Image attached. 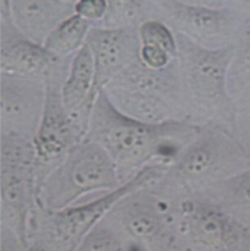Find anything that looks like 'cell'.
<instances>
[{
  "label": "cell",
  "instance_id": "cell-20",
  "mask_svg": "<svg viewBox=\"0 0 250 251\" xmlns=\"http://www.w3.org/2000/svg\"><path fill=\"white\" fill-rule=\"evenodd\" d=\"M156 0H108V11L98 25L107 27L139 26L154 19Z\"/></svg>",
  "mask_w": 250,
  "mask_h": 251
},
{
  "label": "cell",
  "instance_id": "cell-27",
  "mask_svg": "<svg viewBox=\"0 0 250 251\" xmlns=\"http://www.w3.org/2000/svg\"><path fill=\"white\" fill-rule=\"evenodd\" d=\"M65 1H69V2H73V4H75V2L77 1V0H65Z\"/></svg>",
  "mask_w": 250,
  "mask_h": 251
},
{
  "label": "cell",
  "instance_id": "cell-18",
  "mask_svg": "<svg viewBox=\"0 0 250 251\" xmlns=\"http://www.w3.org/2000/svg\"><path fill=\"white\" fill-rule=\"evenodd\" d=\"M93 25L75 12L49 33L43 46L58 56H74L86 44Z\"/></svg>",
  "mask_w": 250,
  "mask_h": 251
},
{
  "label": "cell",
  "instance_id": "cell-12",
  "mask_svg": "<svg viewBox=\"0 0 250 251\" xmlns=\"http://www.w3.org/2000/svg\"><path fill=\"white\" fill-rule=\"evenodd\" d=\"M47 100L44 76L0 71V134L33 140Z\"/></svg>",
  "mask_w": 250,
  "mask_h": 251
},
{
  "label": "cell",
  "instance_id": "cell-8",
  "mask_svg": "<svg viewBox=\"0 0 250 251\" xmlns=\"http://www.w3.org/2000/svg\"><path fill=\"white\" fill-rule=\"evenodd\" d=\"M122 185L114 162L97 142L85 137L73 146L38 189V205L59 211L90 194L107 193Z\"/></svg>",
  "mask_w": 250,
  "mask_h": 251
},
{
  "label": "cell",
  "instance_id": "cell-21",
  "mask_svg": "<svg viewBox=\"0 0 250 251\" xmlns=\"http://www.w3.org/2000/svg\"><path fill=\"white\" fill-rule=\"evenodd\" d=\"M129 244L105 218L100 220L82 239L76 251H125Z\"/></svg>",
  "mask_w": 250,
  "mask_h": 251
},
{
  "label": "cell",
  "instance_id": "cell-25",
  "mask_svg": "<svg viewBox=\"0 0 250 251\" xmlns=\"http://www.w3.org/2000/svg\"><path fill=\"white\" fill-rule=\"evenodd\" d=\"M179 1L186 2V4L201 5V6L210 7H223L227 5V0H179Z\"/></svg>",
  "mask_w": 250,
  "mask_h": 251
},
{
  "label": "cell",
  "instance_id": "cell-3",
  "mask_svg": "<svg viewBox=\"0 0 250 251\" xmlns=\"http://www.w3.org/2000/svg\"><path fill=\"white\" fill-rule=\"evenodd\" d=\"M37 207L33 140L0 134V251H29V225Z\"/></svg>",
  "mask_w": 250,
  "mask_h": 251
},
{
  "label": "cell",
  "instance_id": "cell-9",
  "mask_svg": "<svg viewBox=\"0 0 250 251\" xmlns=\"http://www.w3.org/2000/svg\"><path fill=\"white\" fill-rule=\"evenodd\" d=\"M73 56H59L46 75L47 100L43 117L33 137L36 150L37 196L48 174L58 166L70 149L85 137L69 117L61 97V87L68 76Z\"/></svg>",
  "mask_w": 250,
  "mask_h": 251
},
{
  "label": "cell",
  "instance_id": "cell-19",
  "mask_svg": "<svg viewBox=\"0 0 250 251\" xmlns=\"http://www.w3.org/2000/svg\"><path fill=\"white\" fill-rule=\"evenodd\" d=\"M250 85V17L244 20L233 43V53L228 68V91L237 98Z\"/></svg>",
  "mask_w": 250,
  "mask_h": 251
},
{
  "label": "cell",
  "instance_id": "cell-15",
  "mask_svg": "<svg viewBox=\"0 0 250 251\" xmlns=\"http://www.w3.org/2000/svg\"><path fill=\"white\" fill-rule=\"evenodd\" d=\"M59 56L43 44L25 37L12 20H0V71L19 75L44 76Z\"/></svg>",
  "mask_w": 250,
  "mask_h": 251
},
{
  "label": "cell",
  "instance_id": "cell-7",
  "mask_svg": "<svg viewBox=\"0 0 250 251\" xmlns=\"http://www.w3.org/2000/svg\"><path fill=\"white\" fill-rule=\"evenodd\" d=\"M171 162H156L114 190L100 194L88 202L75 203L59 211L38 205L31 220L29 251H76L85 235L107 216L126 194L158 179Z\"/></svg>",
  "mask_w": 250,
  "mask_h": 251
},
{
  "label": "cell",
  "instance_id": "cell-4",
  "mask_svg": "<svg viewBox=\"0 0 250 251\" xmlns=\"http://www.w3.org/2000/svg\"><path fill=\"white\" fill-rule=\"evenodd\" d=\"M161 176L126 194L104 217L130 250L181 251L176 227L185 196L169 189Z\"/></svg>",
  "mask_w": 250,
  "mask_h": 251
},
{
  "label": "cell",
  "instance_id": "cell-6",
  "mask_svg": "<svg viewBox=\"0 0 250 251\" xmlns=\"http://www.w3.org/2000/svg\"><path fill=\"white\" fill-rule=\"evenodd\" d=\"M249 167L250 156L232 129L201 125L196 136L174 157L161 180L175 193L188 196Z\"/></svg>",
  "mask_w": 250,
  "mask_h": 251
},
{
  "label": "cell",
  "instance_id": "cell-24",
  "mask_svg": "<svg viewBox=\"0 0 250 251\" xmlns=\"http://www.w3.org/2000/svg\"><path fill=\"white\" fill-rule=\"evenodd\" d=\"M225 6L234 10L244 20L250 17V0H227Z\"/></svg>",
  "mask_w": 250,
  "mask_h": 251
},
{
  "label": "cell",
  "instance_id": "cell-17",
  "mask_svg": "<svg viewBox=\"0 0 250 251\" xmlns=\"http://www.w3.org/2000/svg\"><path fill=\"white\" fill-rule=\"evenodd\" d=\"M196 195L202 196L250 230V167Z\"/></svg>",
  "mask_w": 250,
  "mask_h": 251
},
{
  "label": "cell",
  "instance_id": "cell-26",
  "mask_svg": "<svg viewBox=\"0 0 250 251\" xmlns=\"http://www.w3.org/2000/svg\"><path fill=\"white\" fill-rule=\"evenodd\" d=\"M11 0H0V20H11Z\"/></svg>",
  "mask_w": 250,
  "mask_h": 251
},
{
  "label": "cell",
  "instance_id": "cell-13",
  "mask_svg": "<svg viewBox=\"0 0 250 251\" xmlns=\"http://www.w3.org/2000/svg\"><path fill=\"white\" fill-rule=\"evenodd\" d=\"M86 44L95 60L97 87L102 90L115 75L140 56L139 26L93 25Z\"/></svg>",
  "mask_w": 250,
  "mask_h": 251
},
{
  "label": "cell",
  "instance_id": "cell-16",
  "mask_svg": "<svg viewBox=\"0 0 250 251\" xmlns=\"http://www.w3.org/2000/svg\"><path fill=\"white\" fill-rule=\"evenodd\" d=\"M10 12L25 37L43 44L60 22L75 14V4L65 0H11Z\"/></svg>",
  "mask_w": 250,
  "mask_h": 251
},
{
  "label": "cell",
  "instance_id": "cell-22",
  "mask_svg": "<svg viewBox=\"0 0 250 251\" xmlns=\"http://www.w3.org/2000/svg\"><path fill=\"white\" fill-rule=\"evenodd\" d=\"M232 131L250 156V85L234 98Z\"/></svg>",
  "mask_w": 250,
  "mask_h": 251
},
{
  "label": "cell",
  "instance_id": "cell-14",
  "mask_svg": "<svg viewBox=\"0 0 250 251\" xmlns=\"http://www.w3.org/2000/svg\"><path fill=\"white\" fill-rule=\"evenodd\" d=\"M100 91L96 82L93 55L85 44L71 59L68 76L61 87L64 107L83 137L87 135L91 114Z\"/></svg>",
  "mask_w": 250,
  "mask_h": 251
},
{
  "label": "cell",
  "instance_id": "cell-23",
  "mask_svg": "<svg viewBox=\"0 0 250 251\" xmlns=\"http://www.w3.org/2000/svg\"><path fill=\"white\" fill-rule=\"evenodd\" d=\"M108 11V0H77L75 12L92 24L98 25L103 21Z\"/></svg>",
  "mask_w": 250,
  "mask_h": 251
},
{
  "label": "cell",
  "instance_id": "cell-5",
  "mask_svg": "<svg viewBox=\"0 0 250 251\" xmlns=\"http://www.w3.org/2000/svg\"><path fill=\"white\" fill-rule=\"evenodd\" d=\"M102 90L117 109L140 122L189 120L176 59L164 68L153 69L139 56Z\"/></svg>",
  "mask_w": 250,
  "mask_h": 251
},
{
  "label": "cell",
  "instance_id": "cell-10",
  "mask_svg": "<svg viewBox=\"0 0 250 251\" xmlns=\"http://www.w3.org/2000/svg\"><path fill=\"white\" fill-rule=\"evenodd\" d=\"M178 237L181 251L250 250V230L196 194L181 200Z\"/></svg>",
  "mask_w": 250,
  "mask_h": 251
},
{
  "label": "cell",
  "instance_id": "cell-1",
  "mask_svg": "<svg viewBox=\"0 0 250 251\" xmlns=\"http://www.w3.org/2000/svg\"><path fill=\"white\" fill-rule=\"evenodd\" d=\"M201 125L189 120L149 124L130 118L100 90L86 137L97 142L114 162L122 184L156 162H172Z\"/></svg>",
  "mask_w": 250,
  "mask_h": 251
},
{
  "label": "cell",
  "instance_id": "cell-2",
  "mask_svg": "<svg viewBox=\"0 0 250 251\" xmlns=\"http://www.w3.org/2000/svg\"><path fill=\"white\" fill-rule=\"evenodd\" d=\"M181 87L188 119L198 125L232 129L234 100L228 91V68L233 46L207 49L176 33Z\"/></svg>",
  "mask_w": 250,
  "mask_h": 251
},
{
  "label": "cell",
  "instance_id": "cell-11",
  "mask_svg": "<svg viewBox=\"0 0 250 251\" xmlns=\"http://www.w3.org/2000/svg\"><path fill=\"white\" fill-rule=\"evenodd\" d=\"M154 19L207 49L233 46L244 19L228 6L210 7L179 0H156Z\"/></svg>",
  "mask_w": 250,
  "mask_h": 251
}]
</instances>
